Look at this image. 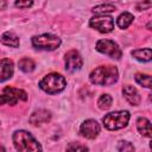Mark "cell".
<instances>
[{
	"label": "cell",
	"mask_w": 152,
	"mask_h": 152,
	"mask_svg": "<svg viewBox=\"0 0 152 152\" xmlns=\"http://www.w3.org/2000/svg\"><path fill=\"white\" fill-rule=\"evenodd\" d=\"M89 26L102 32V33H108L110 31H113L114 28V21L112 17L108 15H97L90 19L89 21Z\"/></svg>",
	"instance_id": "8"
},
{
	"label": "cell",
	"mask_w": 152,
	"mask_h": 152,
	"mask_svg": "<svg viewBox=\"0 0 152 152\" xmlns=\"http://www.w3.org/2000/svg\"><path fill=\"white\" fill-rule=\"evenodd\" d=\"M132 21H133V15L131 13H128V12H124V13H121L119 15L116 23H118V26L120 28H126V27H128L131 25Z\"/></svg>",
	"instance_id": "17"
},
{
	"label": "cell",
	"mask_w": 152,
	"mask_h": 152,
	"mask_svg": "<svg viewBox=\"0 0 152 152\" xmlns=\"http://www.w3.org/2000/svg\"><path fill=\"white\" fill-rule=\"evenodd\" d=\"M65 86H66L65 78L61 74H56V72L46 75L39 82L40 89H43L48 94H57L62 91L65 88Z\"/></svg>",
	"instance_id": "3"
},
{
	"label": "cell",
	"mask_w": 152,
	"mask_h": 152,
	"mask_svg": "<svg viewBox=\"0 0 152 152\" xmlns=\"http://www.w3.org/2000/svg\"><path fill=\"white\" fill-rule=\"evenodd\" d=\"M13 76V62L8 58L0 59V82H4Z\"/></svg>",
	"instance_id": "11"
},
{
	"label": "cell",
	"mask_w": 152,
	"mask_h": 152,
	"mask_svg": "<svg viewBox=\"0 0 152 152\" xmlns=\"http://www.w3.org/2000/svg\"><path fill=\"white\" fill-rule=\"evenodd\" d=\"M115 11V6L114 5H110V4H104V5H99L96 7L93 8V12L96 13V14H102L104 15L106 13H110Z\"/></svg>",
	"instance_id": "19"
},
{
	"label": "cell",
	"mask_w": 152,
	"mask_h": 152,
	"mask_svg": "<svg viewBox=\"0 0 152 152\" xmlns=\"http://www.w3.org/2000/svg\"><path fill=\"white\" fill-rule=\"evenodd\" d=\"M32 45L40 50H55L61 45V39L50 33L34 36L32 38Z\"/></svg>",
	"instance_id": "5"
},
{
	"label": "cell",
	"mask_w": 152,
	"mask_h": 152,
	"mask_svg": "<svg viewBox=\"0 0 152 152\" xmlns=\"http://www.w3.org/2000/svg\"><path fill=\"white\" fill-rule=\"evenodd\" d=\"M97 106L101 109H108L112 106V97L108 94H103L97 100Z\"/></svg>",
	"instance_id": "21"
},
{
	"label": "cell",
	"mask_w": 152,
	"mask_h": 152,
	"mask_svg": "<svg viewBox=\"0 0 152 152\" xmlns=\"http://www.w3.org/2000/svg\"><path fill=\"white\" fill-rule=\"evenodd\" d=\"M13 144L18 152H42L40 144L26 131L14 132Z\"/></svg>",
	"instance_id": "2"
},
{
	"label": "cell",
	"mask_w": 152,
	"mask_h": 152,
	"mask_svg": "<svg viewBox=\"0 0 152 152\" xmlns=\"http://www.w3.org/2000/svg\"><path fill=\"white\" fill-rule=\"evenodd\" d=\"M151 6V2L148 1V2H145V4H139L138 6H137V8L140 11V8H145V7H150Z\"/></svg>",
	"instance_id": "25"
},
{
	"label": "cell",
	"mask_w": 152,
	"mask_h": 152,
	"mask_svg": "<svg viewBox=\"0 0 152 152\" xmlns=\"http://www.w3.org/2000/svg\"><path fill=\"white\" fill-rule=\"evenodd\" d=\"M132 56H133L134 58H137L138 61L148 62V61H151L152 51H151L150 48H147V49H138V50L132 51Z\"/></svg>",
	"instance_id": "16"
},
{
	"label": "cell",
	"mask_w": 152,
	"mask_h": 152,
	"mask_svg": "<svg viewBox=\"0 0 152 152\" xmlns=\"http://www.w3.org/2000/svg\"><path fill=\"white\" fill-rule=\"evenodd\" d=\"M137 127L140 134L150 138L151 137V122L146 118H139L137 121Z\"/></svg>",
	"instance_id": "15"
},
{
	"label": "cell",
	"mask_w": 152,
	"mask_h": 152,
	"mask_svg": "<svg viewBox=\"0 0 152 152\" xmlns=\"http://www.w3.org/2000/svg\"><path fill=\"white\" fill-rule=\"evenodd\" d=\"M32 1H17L15 2V6L19 7V8H26V7H30L32 6Z\"/></svg>",
	"instance_id": "24"
},
{
	"label": "cell",
	"mask_w": 152,
	"mask_h": 152,
	"mask_svg": "<svg viewBox=\"0 0 152 152\" xmlns=\"http://www.w3.org/2000/svg\"><path fill=\"white\" fill-rule=\"evenodd\" d=\"M50 119H51V114L49 110L39 109V110H36L34 113H32V115L30 116V122L34 126H39L42 124L48 122Z\"/></svg>",
	"instance_id": "13"
},
{
	"label": "cell",
	"mask_w": 152,
	"mask_h": 152,
	"mask_svg": "<svg viewBox=\"0 0 152 152\" xmlns=\"http://www.w3.org/2000/svg\"><path fill=\"white\" fill-rule=\"evenodd\" d=\"M65 69L68 71H76V70H80L82 64H83V61H82V57L80 56V53L75 50H71L69 52H66L65 55Z\"/></svg>",
	"instance_id": "10"
},
{
	"label": "cell",
	"mask_w": 152,
	"mask_h": 152,
	"mask_svg": "<svg viewBox=\"0 0 152 152\" xmlns=\"http://www.w3.org/2000/svg\"><path fill=\"white\" fill-rule=\"evenodd\" d=\"M89 78L96 86H110L118 81V69L113 65H101L91 71Z\"/></svg>",
	"instance_id": "1"
},
{
	"label": "cell",
	"mask_w": 152,
	"mask_h": 152,
	"mask_svg": "<svg viewBox=\"0 0 152 152\" xmlns=\"http://www.w3.org/2000/svg\"><path fill=\"white\" fill-rule=\"evenodd\" d=\"M135 81L145 87V88H151V76L150 75H146V74H137L135 75Z\"/></svg>",
	"instance_id": "20"
},
{
	"label": "cell",
	"mask_w": 152,
	"mask_h": 152,
	"mask_svg": "<svg viewBox=\"0 0 152 152\" xmlns=\"http://www.w3.org/2000/svg\"><path fill=\"white\" fill-rule=\"evenodd\" d=\"M6 5H7V2H5V1H1V2H0V8H4Z\"/></svg>",
	"instance_id": "26"
},
{
	"label": "cell",
	"mask_w": 152,
	"mask_h": 152,
	"mask_svg": "<svg viewBox=\"0 0 152 152\" xmlns=\"http://www.w3.org/2000/svg\"><path fill=\"white\" fill-rule=\"evenodd\" d=\"M103 125L106 128L110 131L120 129L127 126L129 121V113L127 110H120V112H112L102 119Z\"/></svg>",
	"instance_id": "4"
},
{
	"label": "cell",
	"mask_w": 152,
	"mask_h": 152,
	"mask_svg": "<svg viewBox=\"0 0 152 152\" xmlns=\"http://www.w3.org/2000/svg\"><path fill=\"white\" fill-rule=\"evenodd\" d=\"M122 93H124L125 99L132 106H138L140 103V94L133 86H125L122 89Z\"/></svg>",
	"instance_id": "12"
},
{
	"label": "cell",
	"mask_w": 152,
	"mask_h": 152,
	"mask_svg": "<svg viewBox=\"0 0 152 152\" xmlns=\"http://www.w3.org/2000/svg\"><path fill=\"white\" fill-rule=\"evenodd\" d=\"M0 40L6 46H11V48H18L19 46V38L12 32H5L1 36Z\"/></svg>",
	"instance_id": "14"
},
{
	"label": "cell",
	"mask_w": 152,
	"mask_h": 152,
	"mask_svg": "<svg viewBox=\"0 0 152 152\" xmlns=\"http://www.w3.org/2000/svg\"><path fill=\"white\" fill-rule=\"evenodd\" d=\"M96 50L100 51L101 53H104V55H108L109 57L112 58H115V59H119L122 55L120 48L118 46L116 43H114L113 40L110 39H101L96 43Z\"/></svg>",
	"instance_id": "7"
},
{
	"label": "cell",
	"mask_w": 152,
	"mask_h": 152,
	"mask_svg": "<svg viewBox=\"0 0 152 152\" xmlns=\"http://www.w3.org/2000/svg\"><path fill=\"white\" fill-rule=\"evenodd\" d=\"M0 152H5V148H4L2 145H0Z\"/></svg>",
	"instance_id": "27"
},
{
	"label": "cell",
	"mask_w": 152,
	"mask_h": 152,
	"mask_svg": "<svg viewBox=\"0 0 152 152\" xmlns=\"http://www.w3.org/2000/svg\"><path fill=\"white\" fill-rule=\"evenodd\" d=\"M66 152H88V147L80 142H70L66 146Z\"/></svg>",
	"instance_id": "22"
},
{
	"label": "cell",
	"mask_w": 152,
	"mask_h": 152,
	"mask_svg": "<svg viewBox=\"0 0 152 152\" xmlns=\"http://www.w3.org/2000/svg\"><path fill=\"white\" fill-rule=\"evenodd\" d=\"M119 152H134V146L129 142V141H119L118 146H116Z\"/></svg>",
	"instance_id": "23"
},
{
	"label": "cell",
	"mask_w": 152,
	"mask_h": 152,
	"mask_svg": "<svg viewBox=\"0 0 152 152\" xmlns=\"http://www.w3.org/2000/svg\"><path fill=\"white\" fill-rule=\"evenodd\" d=\"M27 94L18 88L6 87L0 95V104H17L18 101H25Z\"/></svg>",
	"instance_id": "6"
},
{
	"label": "cell",
	"mask_w": 152,
	"mask_h": 152,
	"mask_svg": "<svg viewBox=\"0 0 152 152\" xmlns=\"http://www.w3.org/2000/svg\"><path fill=\"white\" fill-rule=\"evenodd\" d=\"M34 66H36V64L31 58L25 57L19 61V69L23 70L24 72H31L34 69Z\"/></svg>",
	"instance_id": "18"
},
{
	"label": "cell",
	"mask_w": 152,
	"mask_h": 152,
	"mask_svg": "<svg viewBox=\"0 0 152 152\" xmlns=\"http://www.w3.org/2000/svg\"><path fill=\"white\" fill-rule=\"evenodd\" d=\"M80 132L87 139H95L100 133V125L97 124L96 120H93V119L86 120L81 125Z\"/></svg>",
	"instance_id": "9"
}]
</instances>
